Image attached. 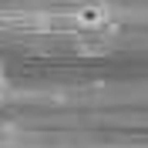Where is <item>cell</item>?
I'll list each match as a JSON object with an SVG mask.
<instances>
[{
    "label": "cell",
    "instance_id": "obj_2",
    "mask_svg": "<svg viewBox=\"0 0 148 148\" xmlns=\"http://www.w3.org/2000/svg\"><path fill=\"white\" fill-rule=\"evenodd\" d=\"M10 98V81H7V71H3V64H0V104Z\"/></svg>",
    "mask_w": 148,
    "mask_h": 148
},
{
    "label": "cell",
    "instance_id": "obj_1",
    "mask_svg": "<svg viewBox=\"0 0 148 148\" xmlns=\"http://www.w3.org/2000/svg\"><path fill=\"white\" fill-rule=\"evenodd\" d=\"M77 24H84V27H101L104 20L111 17V7H104V3H84V7H77Z\"/></svg>",
    "mask_w": 148,
    "mask_h": 148
}]
</instances>
